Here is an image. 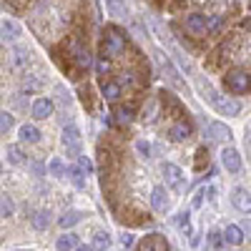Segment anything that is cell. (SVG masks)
Returning a JSON list of instances; mask_svg holds the SVG:
<instances>
[{
	"label": "cell",
	"instance_id": "obj_1",
	"mask_svg": "<svg viewBox=\"0 0 251 251\" xmlns=\"http://www.w3.org/2000/svg\"><path fill=\"white\" fill-rule=\"evenodd\" d=\"M224 83H226V88L236 93V96H244L249 93V73L246 71H231V73H226L224 75Z\"/></svg>",
	"mask_w": 251,
	"mask_h": 251
},
{
	"label": "cell",
	"instance_id": "obj_2",
	"mask_svg": "<svg viewBox=\"0 0 251 251\" xmlns=\"http://www.w3.org/2000/svg\"><path fill=\"white\" fill-rule=\"evenodd\" d=\"M63 149H66V153H71V156H78L80 153V143H83V138H80V131H78V126H73V123H68L66 128H63Z\"/></svg>",
	"mask_w": 251,
	"mask_h": 251
},
{
	"label": "cell",
	"instance_id": "obj_3",
	"mask_svg": "<svg viewBox=\"0 0 251 251\" xmlns=\"http://www.w3.org/2000/svg\"><path fill=\"white\" fill-rule=\"evenodd\" d=\"M126 50V35L118 30H108L106 40H103V53L106 55H121Z\"/></svg>",
	"mask_w": 251,
	"mask_h": 251
},
{
	"label": "cell",
	"instance_id": "obj_4",
	"mask_svg": "<svg viewBox=\"0 0 251 251\" xmlns=\"http://www.w3.org/2000/svg\"><path fill=\"white\" fill-rule=\"evenodd\" d=\"M163 176H166V183L171 188H176V191H183L186 188V176L176 163H163Z\"/></svg>",
	"mask_w": 251,
	"mask_h": 251
},
{
	"label": "cell",
	"instance_id": "obj_5",
	"mask_svg": "<svg viewBox=\"0 0 251 251\" xmlns=\"http://www.w3.org/2000/svg\"><path fill=\"white\" fill-rule=\"evenodd\" d=\"M211 103H214V108H216L221 116H239V111H241L239 100H231V98L214 96V98H211Z\"/></svg>",
	"mask_w": 251,
	"mask_h": 251
},
{
	"label": "cell",
	"instance_id": "obj_6",
	"mask_svg": "<svg viewBox=\"0 0 251 251\" xmlns=\"http://www.w3.org/2000/svg\"><path fill=\"white\" fill-rule=\"evenodd\" d=\"M206 138L208 141H228L231 138V128L221 121H214V123L206 126Z\"/></svg>",
	"mask_w": 251,
	"mask_h": 251
},
{
	"label": "cell",
	"instance_id": "obj_7",
	"mask_svg": "<svg viewBox=\"0 0 251 251\" xmlns=\"http://www.w3.org/2000/svg\"><path fill=\"white\" fill-rule=\"evenodd\" d=\"M53 111H55V106H53V100H50V98H38V100L33 103V108H30V113H33L35 121H46V118H50Z\"/></svg>",
	"mask_w": 251,
	"mask_h": 251
},
{
	"label": "cell",
	"instance_id": "obj_8",
	"mask_svg": "<svg viewBox=\"0 0 251 251\" xmlns=\"http://www.w3.org/2000/svg\"><path fill=\"white\" fill-rule=\"evenodd\" d=\"M221 163L228 174H239L241 171V156L236 149H224L221 151Z\"/></svg>",
	"mask_w": 251,
	"mask_h": 251
},
{
	"label": "cell",
	"instance_id": "obj_9",
	"mask_svg": "<svg viewBox=\"0 0 251 251\" xmlns=\"http://www.w3.org/2000/svg\"><path fill=\"white\" fill-rule=\"evenodd\" d=\"M151 206H153V211H158V214H166V211H169L171 201H169V194H166L163 186H156L153 191H151Z\"/></svg>",
	"mask_w": 251,
	"mask_h": 251
},
{
	"label": "cell",
	"instance_id": "obj_10",
	"mask_svg": "<svg viewBox=\"0 0 251 251\" xmlns=\"http://www.w3.org/2000/svg\"><path fill=\"white\" fill-rule=\"evenodd\" d=\"M186 30L191 33V35H206V15L201 13H191V15H186Z\"/></svg>",
	"mask_w": 251,
	"mask_h": 251
},
{
	"label": "cell",
	"instance_id": "obj_11",
	"mask_svg": "<svg viewBox=\"0 0 251 251\" xmlns=\"http://www.w3.org/2000/svg\"><path fill=\"white\" fill-rule=\"evenodd\" d=\"M138 251H169V241H166L161 234H151V236L143 239Z\"/></svg>",
	"mask_w": 251,
	"mask_h": 251
},
{
	"label": "cell",
	"instance_id": "obj_12",
	"mask_svg": "<svg viewBox=\"0 0 251 251\" xmlns=\"http://www.w3.org/2000/svg\"><path fill=\"white\" fill-rule=\"evenodd\" d=\"M0 33H3V40H8V43H15V40L23 35V30H20V25L15 20H3V23H0Z\"/></svg>",
	"mask_w": 251,
	"mask_h": 251
},
{
	"label": "cell",
	"instance_id": "obj_13",
	"mask_svg": "<svg viewBox=\"0 0 251 251\" xmlns=\"http://www.w3.org/2000/svg\"><path fill=\"white\" fill-rule=\"evenodd\" d=\"M169 136H171L174 141H186L188 136H191V123H188V121H176V123L171 126Z\"/></svg>",
	"mask_w": 251,
	"mask_h": 251
},
{
	"label": "cell",
	"instance_id": "obj_14",
	"mask_svg": "<svg viewBox=\"0 0 251 251\" xmlns=\"http://www.w3.org/2000/svg\"><path fill=\"white\" fill-rule=\"evenodd\" d=\"M18 133H20V141H23V143H38V141H40V136H43V133H40L33 123L20 126V131H18Z\"/></svg>",
	"mask_w": 251,
	"mask_h": 251
},
{
	"label": "cell",
	"instance_id": "obj_15",
	"mask_svg": "<svg viewBox=\"0 0 251 251\" xmlns=\"http://www.w3.org/2000/svg\"><path fill=\"white\" fill-rule=\"evenodd\" d=\"M231 201H234V206L239 208L241 214H249L251 203H249V191H246V188H236L234 196H231Z\"/></svg>",
	"mask_w": 251,
	"mask_h": 251
},
{
	"label": "cell",
	"instance_id": "obj_16",
	"mask_svg": "<svg viewBox=\"0 0 251 251\" xmlns=\"http://www.w3.org/2000/svg\"><path fill=\"white\" fill-rule=\"evenodd\" d=\"M100 93H103V98H106V100H118L121 93H123V88L118 86L116 80H106V83L100 86Z\"/></svg>",
	"mask_w": 251,
	"mask_h": 251
},
{
	"label": "cell",
	"instance_id": "obj_17",
	"mask_svg": "<svg viewBox=\"0 0 251 251\" xmlns=\"http://www.w3.org/2000/svg\"><path fill=\"white\" fill-rule=\"evenodd\" d=\"M78 244H80L78 234H63V236H58L55 249H58V251H71V249H75Z\"/></svg>",
	"mask_w": 251,
	"mask_h": 251
},
{
	"label": "cell",
	"instance_id": "obj_18",
	"mask_svg": "<svg viewBox=\"0 0 251 251\" xmlns=\"http://www.w3.org/2000/svg\"><path fill=\"white\" fill-rule=\"evenodd\" d=\"M113 121L118 123V126H128V123H133V108L131 106H118L116 111H113Z\"/></svg>",
	"mask_w": 251,
	"mask_h": 251
},
{
	"label": "cell",
	"instance_id": "obj_19",
	"mask_svg": "<svg viewBox=\"0 0 251 251\" xmlns=\"http://www.w3.org/2000/svg\"><path fill=\"white\" fill-rule=\"evenodd\" d=\"M224 241H226V244L239 246V244H244V231H241L239 226H226V231H224Z\"/></svg>",
	"mask_w": 251,
	"mask_h": 251
},
{
	"label": "cell",
	"instance_id": "obj_20",
	"mask_svg": "<svg viewBox=\"0 0 251 251\" xmlns=\"http://www.w3.org/2000/svg\"><path fill=\"white\" fill-rule=\"evenodd\" d=\"M30 221H33V226L38 228V231H46V228L50 226V211H48V208H46V211H35Z\"/></svg>",
	"mask_w": 251,
	"mask_h": 251
},
{
	"label": "cell",
	"instance_id": "obj_21",
	"mask_svg": "<svg viewBox=\"0 0 251 251\" xmlns=\"http://www.w3.org/2000/svg\"><path fill=\"white\" fill-rule=\"evenodd\" d=\"M73 58H75V63H78L80 68L91 66V60H93V58H91V53H88V48H83L80 43H78V46L73 48Z\"/></svg>",
	"mask_w": 251,
	"mask_h": 251
},
{
	"label": "cell",
	"instance_id": "obj_22",
	"mask_svg": "<svg viewBox=\"0 0 251 251\" xmlns=\"http://www.w3.org/2000/svg\"><path fill=\"white\" fill-rule=\"evenodd\" d=\"M80 219H83L80 211H66V214L58 219V226H60V228H71V226H75Z\"/></svg>",
	"mask_w": 251,
	"mask_h": 251
},
{
	"label": "cell",
	"instance_id": "obj_23",
	"mask_svg": "<svg viewBox=\"0 0 251 251\" xmlns=\"http://www.w3.org/2000/svg\"><path fill=\"white\" fill-rule=\"evenodd\" d=\"M108 246H111V234L108 231H98L93 236V246H91L93 251H106Z\"/></svg>",
	"mask_w": 251,
	"mask_h": 251
},
{
	"label": "cell",
	"instance_id": "obj_24",
	"mask_svg": "<svg viewBox=\"0 0 251 251\" xmlns=\"http://www.w3.org/2000/svg\"><path fill=\"white\" fill-rule=\"evenodd\" d=\"M10 63H13V68H18V71L25 68V66H28V50H25V48H15Z\"/></svg>",
	"mask_w": 251,
	"mask_h": 251
},
{
	"label": "cell",
	"instance_id": "obj_25",
	"mask_svg": "<svg viewBox=\"0 0 251 251\" xmlns=\"http://www.w3.org/2000/svg\"><path fill=\"white\" fill-rule=\"evenodd\" d=\"M78 158V166H75V169L83 174V176H88V174H93V163H91V158L88 156H83V153H78L75 156Z\"/></svg>",
	"mask_w": 251,
	"mask_h": 251
},
{
	"label": "cell",
	"instance_id": "obj_26",
	"mask_svg": "<svg viewBox=\"0 0 251 251\" xmlns=\"http://www.w3.org/2000/svg\"><path fill=\"white\" fill-rule=\"evenodd\" d=\"M224 28V18L221 15H208L206 18V33L211 30V33H219Z\"/></svg>",
	"mask_w": 251,
	"mask_h": 251
},
{
	"label": "cell",
	"instance_id": "obj_27",
	"mask_svg": "<svg viewBox=\"0 0 251 251\" xmlns=\"http://www.w3.org/2000/svg\"><path fill=\"white\" fill-rule=\"evenodd\" d=\"M8 161H10L13 166L23 163V151H20V146H8Z\"/></svg>",
	"mask_w": 251,
	"mask_h": 251
},
{
	"label": "cell",
	"instance_id": "obj_28",
	"mask_svg": "<svg viewBox=\"0 0 251 251\" xmlns=\"http://www.w3.org/2000/svg\"><path fill=\"white\" fill-rule=\"evenodd\" d=\"M106 5H108V10H111L113 15H126V13H128V10H126L123 0H106Z\"/></svg>",
	"mask_w": 251,
	"mask_h": 251
},
{
	"label": "cell",
	"instance_id": "obj_29",
	"mask_svg": "<svg viewBox=\"0 0 251 251\" xmlns=\"http://www.w3.org/2000/svg\"><path fill=\"white\" fill-rule=\"evenodd\" d=\"M13 128V116L8 111H0V133H8Z\"/></svg>",
	"mask_w": 251,
	"mask_h": 251
},
{
	"label": "cell",
	"instance_id": "obj_30",
	"mask_svg": "<svg viewBox=\"0 0 251 251\" xmlns=\"http://www.w3.org/2000/svg\"><path fill=\"white\" fill-rule=\"evenodd\" d=\"M96 71H98V75H106V73H111V60L103 55V58H98V63H96Z\"/></svg>",
	"mask_w": 251,
	"mask_h": 251
},
{
	"label": "cell",
	"instance_id": "obj_31",
	"mask_svg": "<svg viewBox=\"0 0 251 251\" xmlns=\"http://www.w3.org/2000/svg\"><path fill=\"white\" fill-rule=\"evenodd\" d=\"M50 174L58 176V178L66 174V169H63V161H60V158H53V161H50Z\"/></svg>",
	"mask_w": 251,
	"mask_h": 251
},
{
	"label": "cell",
	"instance_id": "obj_32",
	"mask_svg": "<svg viewBox=\"0 0 251 251\" xmlns=\"http://www.w3.org/2000/svg\"><path fill=\"white\" fill-rule=\"evenodd\" d=\"M136 151H138L141 156H149V153H151V146H149V141H143V138H141V141H136Z\"/></svg>",
	"mask_w": 251,
	"mask_h": 251
},
{
	"label": "cell",
	"instance_id": "obj_33",
	"mask_svg": "<svg viewBox=\"0 0 251 251\" xmlns=\"http://www.w3.org/2000/svg\"><path fill=\"white\" fill-rule=\"evenodd\" d=\"M118 86H121V88H123V86H136L133 73H123V75H121V80H118Z\"/></svg>",
	"mask_w": 251,
	"mask_h": 251
},
{
	"label": "cell",
	"instance_id": "obj_34",
	"mask_svg": "<svg viewBox=\"0 0 251 251\" xmlns=\"http://www.w3.org/2000/svg\"><path fill=\"white\" fill-rule=\"evenodd\" d=\"M68 174H71V176H73V183H75V186H78V188H83V186H86V181H83V174H80V171H78V169H71V171H68Z\"/></svg>",
	"mask_w": 251,
	"mask_h": 251
},
{
	"label": "cell",
	"instance_id": "obj_35",
	"mask_svg": "<svg viewBox=\"0 0 251 251\" xmlns=\"http://www.w3.org/2000/svg\"><path fill=\"white\" fill-rule=\"evenodd\" d=\"M0 211H3V214H13V203L8 199H0Z\"/></svg>",
	"mask_w": 251,
	"mask_h": 251
},
{
	"label": "cell",
	"instance_id": "obj_36",
	"mask_svg": "<svg viewBox=\"0 0 251 251\" xmlns=\"http://www.w3.org/2000/svg\"><path fill=\"white\" fill-rule=\"evenodd\" d=\"M121 244H123L126 249H128V246H133V236H131V234H123V236H121Z\"/></svg>",
	"mask_w": 251,
	"mask_h": 251
},
{
	"label": "cell",
	"instance_id": "obj_37",
	"mask_svg": "<svg viewBox=\"0 0 251 251\" xmlns=\"http://www.w3.org/2000/svg\"><path fill=\"white\" fill-rule=\"evenodd\" d=\"M176 224H178V226H186V224H188V211H183V214H178V219H176Z\"/></svg>",
	"mask_w": 251,
	"mask_h": 251
},
{
	"label": "cell",
	"instance_id": "obj_38",
	"mask_svg": "<svg viewBox=\"0 0 251 251\" xmlns=\"http://www.w3.org/2000/svg\"><path fill=\"white\" fill-rule=\"evenodd\" d=\"M211 244H214V246H221V236H219V234H211Z\"/></svg>",
	"mask_w": 251,
	"mask_h": 251
},
{
	"label": "cell",
	"instance_id": "obj_39",
	"mask_svg": "<svg viewBox=\"0 0 251 251\" xmlns=\"http://www.w3.org/2000/svg\"><path fill=\"white\" fill-rule=\"evenodd\" d=\"M75 251H93V249H91V246H83V244H78V246H75Z\"/></svg>",
	"mask_w": 251,
	"mask_h": 251
},
{
	"label": "cell",
	"instance_id": "obj_40",
	"mask_svg": "<svg viewBox=\"0 0 251 251\" xmlns=\"http://www.w3.org/2000/svg\"><path fill=\"white\" fill-rule=\"evenodd\" d=\"M0 174H3V166H0Z\"/></svg>",
	"mask_w": 251,
	"mask_h": 251
}]
</instances>
